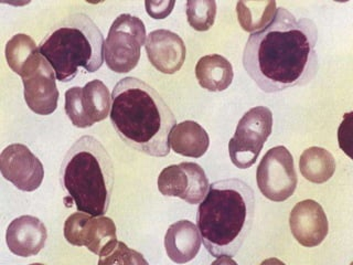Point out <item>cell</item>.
Returning <instances> with one entry per match:
<instances>
[{"label": "cell", "mask_w": 353, "mask_h": 265, "mask_svg": "<svg viewBox=\"0 0 353 265\" xmlns=\"http://www.w3.org/2000/svg\"><path fill=\"white\" fill-rule=\"evenodd\" d=\"M317 26L279 7L264 30L252 33L243 51V66L265 93L307 86L319 69Z\"/></svg>", "instance_id": "6da1fadb"}, {"label": "cell", "mask_w": 353, "mask_h": 265, "mask_svg": "<svg viewBox=\"0 0 353 265\" xmlns=\"http://www.w3.org/2000/svg\"><path fill=\"white\" fill-rule=\"evenodd\" d=\"M110 121L127 146L152 157L170 153L169 135L176 124L172 110L152 86L127 77L112 92Z\"/></svg>", "instance_id": "7a4b0ae2"}, {"label": "cell", "mask_w": 353, "mask_h": 265, "mask_svg": "<svg viewBox=\"0 0 353 265\" xmlns=\"http://www.w3.org/2000/svg\"><path fill=\"white\" fill-rule=\"evenodd\" d=\"M255 215V193L237 178L210 185L200 202L196 226L204 246L214 257H233L251 232Z\"/></svg>", "instance_id": "3957f363"}, {"label": "cell", "mask_w": 353, "mask_h": 265, "mask_svg": "<svg viewBox=\"0 0 353 265\" xmlns=\"http://www.w3.org/2000/svg\"><path fill=\"white\" fill-rule=\"evenodd\" d=\"M60 179L77 211L106 215L113 195L114 165L97 138L84 135L72 145L62 161Z\"/></svg>", "instance_id": "277c9868"}, {"label": "cell", "mask_w": 353, "mask_h": 265, "mask_svg": "<svg viewBox=\"0 0 353 265\" xmlns=\"http://www.w3.org/2000/svg\"><path fill=\"white\" fill-rule=\"evenodd\" d=\"M104 37L83 12L59 22L39 44L40 53L54 70L57 80L70 82L80 68L94 73L104 63Z\"/></svg>", "instance_id": "5b68a950"}, {"label": "cell", "mask_w": 353, "mask_h": 265, "mask_svg": "<svg viewBox=\"0 0 353 265\" xmlns=\"http://www.w3.org/2000/svg\"><path fill=\"white\" fill-rule=\"evenodd\" d=\"M146 36V27L141 18L119 14L110 26L104 44V60L108 69L115 73H128L135 69Z\"/></svg>", "instance_id": "8992f818"}, {"label": "cell", "mask_w": 353, "mask_h": 265, "mask_svg": "<svg viewBox=\"0 0 353 265\" xmlns=\"http://www.w3.org/2000/svg\"><path fill=\"white\" fill-rule=\"evenodd\" d=\"M273 130V113L266 106L248 110L239 121L234 136L229 141L232 163L237 168H251L256 163L265 141Z\"/></svg>", "instance_id": "52a82bcc"}, {"label": "cell", "mask_w": 353, "mask_h": 265, "mask_svg": "<svg viewBox=\"0 0 353 265\" xmlns=\"http://www.w3.org/2000/svg\"><path fill=\"white\" fill-rule=\"evenodd\" d=\"M18 75L23 83V95L28 108L38 115L52 114L58 108L57 75L40 50L26 62Z\"/></svg>", "instance_id": "ba28073f"}, {"label": "cell", "mask_w": 353, "mask_h": 265, "mask_svg": "<svg viewBox=\"0 0 353 265\" xmlns=\"http://www.w3.org/2000/svg\"><path fill=\"white\" fill-rule=\"evenodd\" d=\"M256 181L259 191L270 202L290 198L298 184L292 153L285 146L270 148L257 167Z\"/></svg>", "instance_id": "9c48e42d"}, {"label": "cell", "mask_w": 353, "mask_h": 265, "mask_svg": "<svg viewBox=\"0 0 353 265\" xmlns=\"http://www.w3.org/2000/svg\"><path fill=\"white\" fill-rule=\"evenodd\" d=\"M110 108L112 95L102 81L93 80L83 88L74 86L65 92V114L79 128L104 121L110 115Z\"/></svg>", "instance_id": "30bf717a"}, {"label": "cell", "mask_w": 353, "mask_h": 265, "mask_svg": "<svg viewBox=\"0 0 353 265\" xmlns=\"http://www.w3.org/2000/svg\"><path fill=\"white\" fill-rule=\"evenodd\" d=\"M157 185L163 196L176 197L190 204H200L210 187L201 166L189 161L163 168L158 177Z\"/></svg>", "instance_id": "8fae6325"}, {"label": "cell", "mask_w": 353, "mask_h": 265, "mask_svg": "<svg viewBox=\"0 0 353 265\" xmlns=\"http://www.w3.org/2000/svg\"><path fill=\"white\" fill-rule=\"evenodd\" d=\"M64 237L75 246H85L92 253L101 255L105 248L117 241L114 221L105 215L73 213L64 224Z\"/></svg>", "instance_id": "7c38bea8"}, {"label": "cell", "mask_w": 353, "mask_h": 265, "mask_svg": "<svg viewBox=\"0 0 353 265\" xmlns=\"http://www.w3.org/2000/svg\"><path fill=\"white\" fill-rule=\"evenodd\" d=\"M0 170L6 180L26 193L37 190L43 181V165L23 144H11L3 149Z\"/></svg>", "instance_id": "4fadbf2b"}, {"label": "cell", "mask_w": 353, "mask_h": 265, "mask_svg": "<svg viewBox=\"0 0 353 265\" xmlns=\"http://www.w3.org/2000/svg\"><path fill=\"white\" fill-rule=\"evenodd\" d=\"M290 228L301 246L314 248L321 244L328 235V218L321 204L312 199H306L292 208Z\"/></svg>", "instance_id": "5bb4252c"}, {"label": "cell", "mask_w": 353, "mask_h": 265, "mask_svg": "<svg viewBox=\"0 0 353 265\" xmlns=\"http://www.w3.org/2000/svg\"><path fill=\"white\" fill-rule=\"evenodd\" d=\"M145 49L149 62L163 75L180 71L187 57V48L181 37L165 29L149 33Z\"/></svg>", "instance_id": "9a60e30c"}, {"label": "cell", "mask_w": 353, "mask_h": 265, "mask_svg": "<svg viewBox=\"0 0 353 265\" xmlns=\"http://www.w3.org/2000/svg\"><path fill=\"white\" fill-rule=\"evenodd\" d=\"M48 230L40 219L21 215L11 221L6 232L10 252L20 257H34L46 246Z\"/></svg>", "instance_id": "2e32d148"}, {"label": "cell", "mask_w": 353, "mask_h": 265, "mask_svg": "<svg viewBox=\"0 0 353 265\" xmlns=\"http://www.w3.org/2000/svg\"><path fill=\"white\" fill-rule=\"evenodd\" d=\"M201 242V235L196 224L189 220L176 221L165 232V253L172 262L185 264L196 257Z\"/></svg>", "instance_id": "e0dca14e"}, {"label": "cell", "mask_w": 353, "mask_h": 265, "mask_svg": "<svg viewBox=\"0 0 353 265\" xmlns=\"http://www.w3.org/2000/svg\"><path fill=\"white\" fill-rule=\"evenodd\" d=\"M169 144L176 154L185 157L200 158L207 153L210 137L207 130L194 121L176 124L169 135Z\"/></svg>", "instance_id": "ac0fdd59"}, {"label": "cell", "mask_w": 353, "mask_h": 265, "mask_svg": "<svg viewBox=\"0 0 353 265\" xmlns=\"http://www.w3.org/2000/svg\"><path fill=\"white\" fill-rule=\"evenodd\" d=\"M199 84L209 92H222L229 88L234 79L231 62L220 55H204L196 66Z\"/></svg>", "instance_id": "d6986e66"}, {"label": "cell", "mask_w": 353, "mask_h": 265, "mask_svg": "<svg viewBox=\"0 0 353 265\" xmlns=\"http://www.w3.org/2000/svg\"><path fill=\"white\" fill-rule=\"evenodd\" d=\"M334 156L323 147L312 146L303 150L299 158V169L305 179L312 184H325L336 171Z\"/></svg>", "instance_id": "ffe728a7"}, {"label": "cell", "mask_w": 353, "mask_h": 265, "mask_svg": "<svg viewBox=\"0 0 353 265\" xmlns=\"http://www.w3.org/2000/svg\"><path fill=\"white\" fill-rule=\"evenodd\" d=\"M277 5L268 1H239L236 3L237 20L243 30L255 33L264 30L275 18Z\"/></svg>", "instance_id": "44dd1931"}, {"label": "cell", "mask_w": 353, "mask_h": 265, "mask_svg": "<svg viewBox=\"0 0 353 265\" xmlns=\"http://www.w3.org/2000/svg\"><path fill=\"white\" fill-rule=\"evenodd\" d=\"M38 51L39 47L30 36L25 33H18L6 44V60L9 68L16 75H19L22 66Z\"/></svg>", "instance_id": "7402d4cb"}, {"label": "cell", "mask_w": 353, "mask_h": 265, "mask_svg": "<svg viewBox=\"0 0 353 265\" xmlns=\"http://www.w3.org/2000/svg\"><path fill=\"white\" fill-rule=\"evenodd\" d=\"M185 12L190 27L203 32L210 30L214 25L216 3L214 0H189Z\"/></svg>", "instance_id": "603a6c76"}, {"label": "cell", "mask_w": 353, "mask_h": 265, "mask_svg": "<svg viewBox=\"0 0 353 265\" xmlns=\"http://www.w3.org/2000/svg\"><path fill=\"white\" fill-rule=\"evenodd\" d=\"M148 264L143 254L132 250L121 241H115L99 255V264Z\"/></svg>", "instance_id": "cb8c5ba5"}, {"label": "cell", "mask_w": 353, "mask_h": 265, "mask_svg": "<svg viewBox=\"0 0 353 265\" xmlns=\"http://www.w3.org/2000/svg\"><path fill=\"white\" fill-rule=\"evenodd\" d=\"M174 5H176L174 1H165V0H160V1L147 0L145 1L147 14L152 17V19L156 20L167 18L172 12Z\"/></svg>", "instance_id": "d4e9b609"}]
</instances>
